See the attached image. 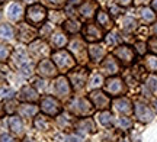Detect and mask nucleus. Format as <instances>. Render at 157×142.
Here are the masks:
<instances>
[{
	"label": "nucleus",
	"mask_w": 157,
	"mask_h": 142,
	"mask_svg": "<svg viewBox=\"0 0 157 142\" xmlns=\"http://www.w3.org/2000/svg\"><path fill=\"white\" fill-rule=\"evenodd\" d=\"M52 63L56 64V67L60 71H68L76 65V60L68 51L58 49L52 54Z\"/></svg>",
	"instance_id": "f257e3e1"
},
{
	"label": "nucleus",
	"mask_w": 157,
	"mask_h": 142,
	"mask_svg": "<svg viewBox=\"0 0 157 142\" xmlns=\"http://www.w3.org/2000/svg\"><path fill=\"white\" fill-rule=\"evenodd\" d=\"M47 16H48L47 9L41 5L29 6L28 10H26V20H28L31 25H34V26H39V25L47 19Z\"/></svg>",
	"instance_id": "f03ea898"
},
{
	"label": "nucleus",
	"mask_w": 157,
	"mask_h": 142,
	"mask_svg": "<svg viewBox=\"0 0 157 142\" xmlns=\"http://www.w3.org/2000/svg\"><path fill=\"white\" fill-rule=\"evenodd\" d=\"M93 104L90 100L83 99V97H77L70 103V110L73 112L76 116H89L93 112Z\"/></svg>",
	"instance_id": "7ed1b4c3"
},
{
	"label": "nucleus",
	"mask_w": 157,
	"mask_h": 142,
	"mask_svg": "<svg viewBox=\"0 0 157 142\" xmlns=\"http://www.w3.org/2000/svg\"><path fill=\"white\" fill-rule=\"evenodd\" d=\"M41 109L48 116H57V115L61 113V104L51 96L42 97V100H41Z\"/></svg>",
	"instance_id": "20e7f679"
},
{
	"label": "nucleus",
	"mask_w": 157,
	"mask_h": 142,
	"mask_svg": "<svg viewBox=\"0 0 157 142\" xmlns=\"http://www.w3.org/2000/svg\"><path fill=\"white\" fill-rule=\"evenodd\" d=\"M134 113L137 116V119L143 122V123H148L151 122L153 118H154V112L153 109L146 104V103H141V102H137L135 103V107H134Z\"/></svg>",
	"instance_id": "39448f33"
},
{
	"label": "nucleus",
	"mask_w": 157,
	"mask_h": 142,
	"mask_svg": "<svg viewBox=\"0 0 157 142\" xmlns=\"http://www.w3.org/2000/svg\"><path fill=\"white\" fill-rule=\"evenodd\" d=\"M105 91L111 96H119L125 93V84H124L122 78L119 77H111L106 80L105 83Z\"/></svg>",
	"instance_id": "423d86ee"
},
{
	"label": "nucleus",
	"mask_w": 157,
	"mask_h": 142,
	"mask_svg": "<svg viewBox=\"0 0 157 142\" xmlns=\"http://www.w3.org/2000/svg\"><path fill=\"white\" fill-rule=\"evenodd\" d=\"M36 29L32 28V25H28V23H21L19 25V29H17V38L22 41V42H32V41L36 38Z\"/></svg>",
	"instance_id": "0eeeda50"
},
{
	"label": "nucleus",
	"mask_w": 157,
	"mask_h": 142,
	"mask_svg": "<svg viewBox=\"0 0 157 142\" xmlns=\"http://www.w3.org/2000/svg\"><path fill=\"white\" fill-rule=\"evenodd\" d=\"M90 102L98 109H108L111 104V99L108 94H105L101 90H95L90 93Z\"/></svg>",
	"instance_id": "6e6552de"
},
{
	"label": "nucleus",
	"mask_w": 157,
	"mask_h": 142,
	"mask_svg": "<svg viewBox=\"0 0 157 142\" xmlns=\"http://www.w3.org/2000/svg\"><path fill=\"white\" fill-rule=\"evenodd\" d=\"M54 91L58 97H67L71 91V87H70V81L67 80V77L64 75H60L57 77L56 81H54Z\"/></svg>",
	"instance_id": "1a4fd4ad"
},
{
	"label": "nucleus",
	"mask_w": 157,
	"mask_h": 142,
	"mask_svg": "<svg viewBox=\"0 0 157 142\" xmlns=\"http://www.w3.org/2000/svg\"><path fill=\"white\" fill-rule=\"evenodd\" d=\"M113 55H115L119 61H122L125 65H128V64L132 63V61H134V57H135L132 48H129V46H127V45L118 46L117 49L113 51Z\"/></svg>",
	"instance_id": "9d476101"
},
{
	"label": "nucleus",
	"mask_w": 157,
	"mask_h": 142,
	"mask_svg": "<svg viewBox=\"0 0 157 142\" xmlns=\"http://www.w3.org/2000/svg\"><path fill=\"white\" fill-rule=\"evenodd\" d=\"M83 35H84V39L89 41V42H98V41L102 39V29L98 28L96 25L93 23H89V25H86L83 29Z\"/></svg>",
	"instance_id": "9b49d317"
},
{
	"label": "nucleus",
	"mask_w": 157,
	"mask_h": 142,
	"mask_svg": "<svg viewBox=\"0 0 157 142\" xmlns=\"http://www.w3.org/2000/svg\"><path fill=\"white\" fill-rule=\"evenodd\" d=\"M39 75L42 77H56L57 74V67L54 63H51L50 60H41L38 64V68H36Z\"/></svg>",
	"instance_id": "f8f14e48"
},
{
	"label": "nucleus",
	"mask_w": 157,
	"mask_h": 142,
	"mask_svg": "<svg viewBox=\"0 0 157 142\" xmlns=\"http://www.w3.org/2000/svg\"><path fill=\"white\" fill-rule=\"evenodd\" d=\"M102 71L105 74H108V75H111V77H113L115 74H118V71H119V64H118V61L112 55H108V57L105 58V61L102 63Z\"/></svg>",
	"instance_id": "ddd939ff"
},
{
	"label": "nucleus",
	"mask_w": 157,
	"mask_h": 142,
	"mask_svg": "<svg viewBox=\"0 0 157 142\" xmlns=\"http://www.w3.org/2000/svg\"><path fill=\"white\" fill-rule=\"evenodd\" d=\"M113 107L119 113L129 115L132 112V103L129 102V99H127V97H119V99H117L113 102Z\"/></svg>",
	"instance_id": "4468645a"
},
{
	"label": "nucleus",
	"mask_w": 157,
	"mask_h": 142,
	"mask_svg": "<svg viewBox=\"0 0 157 142\" xmlns=\"http://www.w3.org/2000/svg\"><path fill=\"white\" fill-rule=\"evenodd\" d=\"M105 54H106L105 48H103L102 45H99V44H93V45L89 46V57L93 63H99V61H102V58L105 57Z\"/></svg>",
	"instance_id": "2eb2a0df"
},
{
	"label": "nucleus",
	"mask_w": 157,
	"mask_h": 142,
	"mask_svg": "<svg viewBox=\"0 0 157 142\" xmlns=\"http://www.w3.org/2000/svg\"><path fill=\"white\" fill-rule=\"evenodd\" d=\"M86 77H87V74H86V70H76L74 73L70 74V80H71V83L76 89H82L86 83Z\"/></svg>",
	"instance_id": "dca6fc26"
},
{
	"label": "nucleus",
	"mask_w": 157,
	"mask_h": 142,
	"mask_svg": "<svg viewBox=\"0 0 157 142\" xmlns=\"http://www.w3.org/2000/svg\"><path fill=\"white\" fill-rule=\"evenodd\" d=\"M31 52H32V55L44 60V55H47V54L50 52V49H48V45H47L45 42L36 41V42H32V44H31Z\"/></svg>",
	"instance_id": "f3484780"
},
{
	"label": "nucleus",
	"mask_w": 157,
	"mask_h": 142,
	"mask_svg": "<svg viewBox=\"0 0 157 142\" xmlns=\"http://www.w3.org/2000/svg\"><path fill=\"white\" fill-rule=\"evenodd\" d=\"M19 97H21L22 100H26V102H36V100L39 99L36 90H34L31 86H25V87H22V90H21V93H19Z\"/></svg>",
	"instance_id": "a211bd4d"
},
{
	"label": "nucleus",
	"mask_w": 157,
	"mask_h": 142,
	"mask_svg": "<svg viewBox=\"0 0 157 142\" xmlns=\"http://www.w3.org/2000/svg\"><path fill=\"white\" fill-rule=\"evenodd\" d=\"M95 12H96V5L93 2H90V0L84 2L83 5H80V7H78V13L83 17H86V19H90L95 15Z\"/></svg>",
	"instance_id": "6ab92c4d"
},
{
	"label": "nucleus",
	"mask_w": 157,
	"mask_h": 142,
	"mask_svg": "<svg viewBox=\"0 0 157 142\" xmlns=\"http://www.w3.org/2000/svg\"><path fill=\"white\" fill-rule=\"evenodd\" d=\"M121 28H122V31L125 34H132V32L137 31V28H138V22H137L132 16H125L122 19Z\"/></svg>",
	"instance_id": "aec40b11"
},
{
	"label": "nucleus",
	"mask_w": 157,
	"mask_h": 142,
	"mask_svg": "<svg viewBox=\"0 0 157 142\" xmlns=\"http://www.w3.org/2000/svg\"><path fill=\"white\" fill-rule=\"evenodd\" d=\"M67 35L64 34V32H54V34L51 35V44L52 46H56V48H63V46L67 45Z\"/></svg>",
	"instance_id": "412c9836"
},
{
	"label": "nucleus",
	"mask_w": 157,
	"mask_h": 142,
	"mask_svg": "<svg viewBox=\"0 0 157 142\" xmlns=\"http://www.w3.org/2000/svg\"><path fill=\"white\" fill-rule=\"evenodd\" d=\"M22 13H23V9L19 3H12V5L7 7V16H9V19H12V20H19V19L22 17Z\"/></svg>",
	"instance_id": "4be33fe9"
},
{
	"label": "nucleus",
	"mask_w": 157,
	"mask_h": 142,
	"mask_svg": "<svg viewBox=\"0 0 157 142\" xmlns=\"http://www.w3.org/2000/svg\"><path fill=\"white\" fill-rule=\"evenodd\" d=\"M9 128H10V131L13 132V133H16V135H22L23 133V123L17 116H12L10 119H9Z\"/></svg>",
	"instance_id": "5701e85b"
},
{
	"label": "nucleus",
	"mask_w": 157,
	"mask_h": 142,
	"mask_svg": "<svg viewBox=\"0 0 157 142\" xmlns=\"http://www.w3.org/2000/svg\"><path fill=\"white\" fill-rule=\"evenodd\" d=\"M70 48H71V51H73L77 57H78V54H80V61H84V48H86V46H84L83 41H80V39L71 41Z\"/></svg>",
	"instance_id": "b1692460"
},
{
	"label": "nucleus",
	"mask_w": 157,
	"mask_h": 142,
	"mask_svg": "<svg viewBox=\"0 0 157 142\" xmlns=\"http://www.w3.org/2000/svg\"><path fill=\"white\" fill-rule=\"evenodd\" d=\"M77 129L80 132H95V123L90 118H84V119L78 120L77 123Z\"/></svg>",
	"instance_id": "393cba45"
},
{
	"label": "nucleus",
	"mask_w": 157,
	"mask_h": 142,
	"mask_svg": "<svg viewBox=\"0 0 157 142\" xmlns=\"http://www.w3.org/2000/svg\"><path fill=\"white\" fill-rule=\"evenodd\" d=\"M80 28H82V25H80V22L78 20H76V19H67L66 22H64V29H66V32L67 34H77L78 31H80Z\"/></svg>",
	"instance_id": "a878e982"
},
{
	"label": "nucleus",
	"mask_w": 157,
	"mask_h": 142,
	"mask_svg": "<svg viewBox=\"0 0 157 142\" xmlns=\"http://www.w3.org/2000/svg\"><path fill=\"white\" fill-rule=\"evenodd\" d=\"M96 20H98V23L101 25L102 28H111L112 26V20H111L109 15L103 10H99L96 13Z\"/></svg>",
	"instance_id": "bb28decb"
},
{
	"label": "nucleus",
	"mask_w": 157,
	"mask_h": 142,
	"mask_svg": "<svg viewBox=\"0 0 157 142\" xmlns=\"http://www.w3.org/2000/svg\"><path fill=\"white\" fill-rule=\"evenodd\" d=\"M36 112H38V107L35 104H21L19 107V113L23 118H32L36 115Z\"/></svg>",
	"instance_id": "cd10ccee"
},
{
	"label": "nucleus",
	"mask_w": 157,
	"mask_h": 142,
	"mask_svg": "<svg viewBox=\"0 0 157 142\" xmlns=\"http://www.w3.org/2000/svg\"><path fill=\"white\" fill-rule=\"evenodd\" d=\"M0 38L6 41H12L15 38V31L10 25H7V23L0 25Z\"/></svg>",
	"instance_id": "c85d7f7f"
},
{
	"label": "nucleus",
	"mask_w": 157,
	"mask_h": 142,
	"mask_svg": "<svg viewBox=\"0 0 157 142\" xmlns=\"http://www.w3.org/2000/svg\"><path fill=\"white\" fill-rule=\"evenodd\" d=\"M140 15L141 17H143V20L147 23H153L154 20H156V13L153 12V9H150V7H143L140 10Z\"/></svg>",
	"instance_id": "c756f323"
},
{
	"label": "nucleus",
	"mask_w": 157,
	"mask_h": 142,
	"mask_svg": "<svg viewBox=\"0 0 157 142\" xmlns=\"http://www.w3.org/2000/svg\"><path fill=\"white\" fill-rule=\"evenodd\" d=\"M13 60H15V63L19 65V68H21V67H23V65H26V64L29 63V61H28V55H26V52L23 51V49H16Z\"/></svg>",
	"instance_id": "7c9ffc66"
},
{
	"label": "nucleus",
	"mask_w": 157,
	"mask_h": 142,
	"mask_svg": "<svg viewBox=\"0 0 157 142\" xmlns=\"http://www.w3.org/2000/svg\"><path fill=\"white\" fill-rule=\"evenodd\" d=\"M105 41H106L108 45L117 46L118 44L121 42V36H119V34H118V31H111V32L105 36Z\"/></svg>",
	"instance_id": "2f4dec72"
},
{
	"label": "nucleus",
	"mask_w": 157,
	"mask_h": 142,
	"mask_svg": "<svg viewBox=\"0 0 157 142\" xmlns=\"http://www.w3.org/2000/svg\"><path fill=\"white\" fill-rule=\"evenodd\" d=\"M102 83H103V77H102V74L99 73H95L90 75L89 78V87L90 89H99L102 86Z\"/></svg>",
	"instance_id": "473e14b6"
},
{
	"label": "nucleus",
	"mask_w": 157,
	"mask_h": 142,
	"mask_svg": "<svg viewBox=\"0 0 157 142\" xmlns=\"http://www.w3.org/2000/svg\"><path fill=\"white\" fill-rule=\"evenodd\" d=\"M34 125H35L36 129L44 131V129H48V128H50V122H48V119H47L45 116H36V118H35Z\"/></svg>",
	"instance_id": "72a5a7b5"
},
{
	"label": "nucleus",
	"mask_w": 157,
	"mask_h": 142,
	"mask_svg": "<svg viewBox=\"0 0 157 142\" xmlns=\"http://www.w3.org/2000/svg\"><path fill=\"white\" fill-rule=\"evenodd\" d=\"M146 67L148 71L157 74V55H148V57H146Z\"/></svg>",
	"instance_id": "f704fd0d"
},
{
	"label": "nucleus",
	"mask_w": 157,
	"mask_h": 142,
	"mask_svg": "<svg viewBox=\"0 0 157 142\" xmlns=\"http://www.w3.org/2000/svg\"><path fill=\"white\" fill-rule=\"evenodd\" d=\"M99 122H101L102 126H111L112 125V115L109 113V112H102V113H99Z\"/></svg>",
	"instance_id": "c9c22d12"
},
{
	"label": "nucleus",
	"mask_w": 157,
	"mask_h": 142,
	"mask_svg": "<svg viewBox=\"0 0 157 142\" xmlns=\"http://www.w3.org/2000/svg\"><path fill=\"white\" fill-rule=\"evenodd\" d=\"M42 3L51 7H61L67 3V0H42Z\"/></svg>",
	"instance_id": "e433bc0d"
},
{
	"label": "nucleus",
	"mask_w": 157,
	"mask_h": 142,
	"mask_svg": "<svg viewBox=\"0 0 157 142\" xmlns=\"http://www.w3.org/2000/svg\"><path fill=\"white\" fill-rule=\"evenodd\" d=\"M118 126L121 129H129L132 126V122L129 120V118H119L118 119Z\"/></svg>",
	"instance_id": "4c0bfd02"
},
{
	"label": "nucleus",
	"mask_w": 157,
	"mask_h": 142,
	"mask_svg": "<svg viewBox=\"0 0 157 142\" xmlns=\"http://www.w3.org/2000/svg\"><path fill=\"white\" fill-rule=\"evenodd\" d=\"M10 55V46H6L0 44V61H5Z\"/></svg>",
	"instance_id": "58836bf2"
},
{
	"label": "nucleus",
	"mask_w": 157,
	"mask_h": 142,
	"mask_svg": "<svg viewBox=\"0 0 157 142\" xmlns=\"http://www.w3.org/2000/svg\"><path fill=\"white\" fill-rule=\"evenodd\" d=\"M135 51H137V54H140V55H146L147 44L146 42H137L135 44Z\"/></svg>",
	"instance_id": "ea45409f"
},
{
	"label": "nucleus",
	"mask_w": 157,
	"mask_h": 142,
	"mask_svg": "<svg viewBox=\"0 0 157 142\" xmlns=\"http://www.w3.org/2000/svg\"><path fill=\"white\" fill-rule=\"evenodd\" d=\"M147 48H150V49H151L154 54H157V38H156V36L150 38L148 44H147Z\"/></svg>",
	"instance_id": "a19ab883"
},
{
	"label": "nucleus",
	"mask_w": 157,
	"mask_h": 142,
	"mask_svg": "<svg viewBox=\"0 0 157 142\" xmlns=\"http://www.w3.org/2000/svg\"><path fill=\"white\" fill-rule=\"evenodd\" d=\"M0 96L2 97H13V90L12 89H3V90L0 91Z\"/></svg>",
	"instance_id": "79ce46f5"
},
{
	"label": "nucleus",
	"mask_w": 157,
	"mask_h": 142,
	"mask_svg": "<svg viewBox=\"0 0 157 142\" xmlns=\"http://www.w3.org/2000/svg\"><path fill=\"white\" fill-rule=\"evenodd\" d=\"M115 2H117L118 6H122V7H128V6L131 5V3H132L134 0H115Z\"/></svg>",
	"instance_id": "37998d69"
},
{
	"label": "nucleus",
	"mask_w": 157,
	"mask_h": 142,
	"mask_svg": "<svg viewBox=\"0 0 157 142\" xmlns=\"http://www.w3.org/2000/svg\"><path fill=\"white\" fill-rule=\"evenodd\" d=\"M66 141L67 142H83L82 141V138L77 137V135H68V137L66 138Z\"/></svg>",
	"instance_id": "c03bdc74"
},
{
	"label": "nucleus",
	"mask_w": 157,
	"mask_h": 142,
	"mask_svg": "<svg viewBox=\"0 0 157 142\" xmlns=\"http://www.w3.org/2000/svg\"><path fill=\"white\" fill-rule=\"evenodd\" d=\"M34 84L36 86V87H39L41 90H44V89H45V81H42L41 78H35L34 80Z\"/></svg>",
	"instance_id": "a18cd8bd"
},
{
	"label": "nucleus",
	"mask_w": 157,
	"mask_h": 142,
	"mask_svg": "<svg viewBox=\"0 0 157 142\" xmlns=\"http://www.w3.org/2000/svg\"><path fill=\"white\" fill-rule=\"evenodd\" d=\"M0 142H13V139H12V137H9V135H2L0 137Z\"/></svg>",
	"instance_id": "49530a36"
},
{
	"label": "nucleus",
	"mask_w": 157,
	"mask_h": 142,
	"mask_svg": "<svg viewBox=\"0 0 157 142\" xmlns=\"http://www.w3.org/2000/svg\"><path fill=\"white\" fill-rule=\"evenodd\" d=\"M111 13L117 16V15H119V13H121V10H119V7H117V6H112V7H111Z\"/></svg>",
	"instance_id": "de8ad7c7"
},
{
	"label": "nucleus",
	"mask_w": 157,
	"mask_h": 142,
	"mask_svg": "<svg viewBox=\"0 0 157 142\" xmlns=\"http://www.w3.org/2000/svg\"><path fill=\"white\" fill-rule=\"evenodd\" d=\"M151 9H153V12L157 15V0H151Z\"/></svg>",
	"instance_id": "09e8293b"
},
{
	"label": "nucleus",
	"mask_w": 157,
	"mask_h": 142,
	"mask_svg": "<svg viewBox=\"0 0 157 142\" xmlns=\"http://www.w3.org/2000/svg\"><path fill=\"white\" fill-rule=\"evenodd\" d=\"M48 32H51V28H50V26H47V28H45V29H42V35H47V34H48Z\"/></svg>",
	"instance_id": "8fccbe9b"
},
{
	"label": "nucleus",
	"mask_w": 157,
	"mask_h": 142,
	"mask_svg": "<svg viewBox=\"0 0 157 142\" xmlns=\"http://www.w3.org/2000/svg\"><path fill=\"white\" fill-rule=\"evenodd\" d=\"M153 34H154V35H156V36H157V25H156V26H154V28H153Z\"/></svg>",
	"instance_id": "3c124183"
},
{
	"label": "nucleus",
	"mask_w": 157,
	"mask_h": 142,
	"mask_svg": "<svg viewBox=\"0 0 157 142\" xmlns=\"http://www.w3.org/2000/svg\"><path fill=\"white\" fill-rule=\"evenodd\" d=\"M137 2H138V3H147L148 0H137Z\"/></svg>",
	"instance_id": "603ef678"
},
{
	"label": "nucleus",
	"mask_w": 157,
	"mask_h": 142,
	"mask_svg": "<svg viewBox=\"0 0 157 142\" xmlns=\"http://www.w3.org/2000/svg\"><path fill=\"white\" fill-rule=\"evenodd\" d=\"M3 115V110H2V106H0V116Z\"/></svg>",
	"instance_id": "864d4df0"
},
{
	"label": "nucleus",
	"mask_w": 157,
	"mask_h": 142,
	"mask_svg": "<svg viewBox=\"0 0 157 142\" xmlns=\"http://www.w3.org/2000/svg\"><path fill=\"white\" fill-rule=\"evenodd\" d=\"M5 2H7V0H0V3H5Z\"/></svg>",
	"instance_id": "5fc2aeb1"
},
{
	"label": "nucleus",
	"mask_w": 157,
	"mask_h": 142,
	"mask_svg": "<svg viewBox=\"0 0 157 142\" xmlns=\"http://www.w3.org/2000/svg\"><path fill=\"white\" fill-rule=\"evenodd\" d=\"M0 16H2V12H0Z\"/></svg>",
	"instance_id": "6e6d98bb"
},
{
	"label": "nucleus",
	"mask_w": 157,
	"mask_h": 142,
	"mask_svg": "<svg viewBox=\"0 0 157 142\" xmlns=\"http://www.w3.org/2000/svg\"><path fill=\"white\" fill-rule=\"evenodd\" d=\"M28 142H32V141H28Z\"/></svg>",
	"instance_id": "4d7b16f0"
},
{
	"label": "nucleus",
	"mask_w": 157,
	"mask_h": 142,
	"mask_svg": "<svg viewBox=\"0 0 157 142\" xmlns=\"http://www.w3.org/2000/svg\"><path fill=\"white\" fill-rule=\"evenodd\" d=\"M156 104H157V103H156Z\"/></svg>",
	"instance_id": "13d9d810"
}]
</instances>
